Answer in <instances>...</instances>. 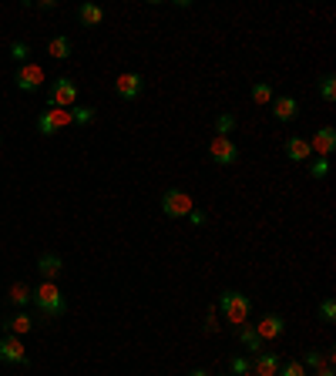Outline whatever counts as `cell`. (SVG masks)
I'll use <instances>...</instances> for the list:
<instances>
[{
	"label": "cell",
	"instance_id": "6da1fadb",
	"mask_svg": "<svg viewBox=\"0 0 336 376\" xmlns=\"http://www.w3.org/2000/svg\"><path fill=\"white\" fill-rule=\"evenodd\" d=\"M34 306H37V313H41L44 319H61V316L68 313V299H64V293H61L54 282H41V286L34 289Z\"/></svg>",
	"mask_w": 336,
	"mask_h": 376
},
{
	"label": "cell",
	"instance_id": "7a4b0ae2",
	"mask_svg": "<svg viewBox=\"0 0 336 376\" xmlns=\"http://www.w3.org/2000/svg\"><path fill=\"white\" fill-rule=\"evenodd\" d=\"M215 313H222V319H226V323L242 326V323L249 319V313H253V302H249V296H242V293H235V289H226V293L219 296Z\"/></svg>",
	"mask_w": 336,
	"mask_h": 376
},
{
	"label": "cell",
	"instance_id": "3957f363",
	"mask_svg": "<svg viewBox=\"0 0 336 376\" xmlns=\"http://www.w3.org/2000/svg\"><path fill=\"white\" fill-rule=\"evenodd\" d=\"M71 125H75L71 108H44L41 118H37V131L41 135H57V131H64V128H71Z\"/></svg>",
	"mask_w": 336,
	"mask_h": 376
},
{
	"label": "cell",
	"instance_id": "277c9868",
	"mask_svg": "<svg viewBox=\"0 0 336 376\" xmlns=\"http://www.w3.org/2000/svg\"><path fill=\"white\" fill-rule=\"evenodd\" d=\"M78 101V84H75V77H57L51 84V91H48V108H71Z\"/></svg>",
	"mask_w": 336,
	"mask_h": 376
},
{
	"label": "cell",
	"instance_id": "5b68a950",
	"mask_svg": "<svg viewBox=\"0 0 336 376\" xmlns=\"http://www.w3.org/2000/svg\"><path fill=\"white\" fill-rule=\"evenodd\" d=\"M192 208H195V205H192V195L181 192V188H168V192L161 195V212H165L168 219H185Z\"/></svg>",
	"mask_w": 336,
	"mask_h": 376
},
{
	"label": "cell",
	"instance_id": "8992f818",
	"mask_svg": "<svg viewBox=\"0 0 336 376\" xmlns=\"http://www.w3.org/2000/svg\"><path fill=\"white\" fill-rule=\"evenodd\" d=\"M14 84H17V91H24V95H34V91H41V84H44V68L41 64H17V75H14Z\"/></svg>",
	"mask_w": 336,
	"mask_h": 376
},
{
	"label": "cell",
	"instance_id": "52a82bcc",
	"mask_svg": "<svg viewBox=\"0 0 336 376\" xmlns=\"http://www.w3.org/2000/svg\"><path fill=\"white\" fill-rule=\"evenodd\" d=\"M0 359L10 363V366H30V356H27L21 336H10V333H7V336L0 339Z\"/></svg>",
	"mask_w": 336,
	"mask_h": 376
},
{
	"label": "cell",
	"instance_id": "ba28073f",
	"mask_svg": "<svg viewBox=\"0 0 336 376\" xmlns=\"http://www.w3.org/2000/svg\"><path fill=\"white\" fill-rule=\"evenodd\" d=\"M141 91H145V77L138 75V71H128V75H118L115 81V95L121 101H135L141 98Z\"/></svg>",
	"mask_w": 336,
	"mask_h": 376
},
{
	"label": "cell",
	"instance_id": "9c48e42d",
	"mask_svg": "<svg viewBox=\"0 0 336 376\" xmlns=\"http://www.w3.org/2000/svg\"><path fill=\"white\" fill-rule=\"evenodd\" d=\"M208 155H212V161H215V165H235V161H239V148H235V141H233V138H222V135H215V138H212Z\"/></svg>",
	"mask_w": 336,
	"mask_h": 376
},
{
	"label": "cell",
	"instance_id": "30bf717a",
	"mask_svg": "<svg viewBox=\"0 0 336 376\" xmlns=\"http://www.w3.org/2000/svg\"><path fill=\"white\" fill-rule=\"evenodd\" d=\"M256 326V333H259V339L266 343V339H279L286 333V319L279 316V313H266L259 323H253Z\"/></svg>",
	"mask_w": 336,
	"mask_h": 376
},
{
	"label": "cell",
	"instance_id": "8fae6325",
	"mask_svg": "<svg viewBox=\"0 0 336 376\" xmlns=\"http://www.w3.org/2000/svg\"><path fill=\"white\" fill-rule=\"evenodd\" d=\"M333 148H336V128H330V125L319 128V131L310 138V151H316L319 158H330Z\"/></svg>",
	"mask_w": 336,
	"mask_h": 376
},
{
	"label": "cell",
	"instance_id": "7c38bea8",
	"mask_svg": "<svg viewBox=\"0 0 336 376\" xmlns=\"http://www.w3.org/2000/svg\"><path fill=\"white\" fill-rule=\"evenodd\" d=\"M279 356L276 353H256L253 356V363H249V373H256V376H276L279 373Z\"/></svg>",
	"mask_w": 336,
	"mask_h": 376
},
{
	"label": "cell",
	"instance_id": "4fadbf2b",
	"mask_svg": "<svg viewBox=\"0 0 336 376\" xmlns=\"http://www.w3.org/2000/svg\"><path fill=\"white\" fill-rule=\"evenodd\" d=\"M61 269H64V262H61V255H54V252H44V255L37 259V273L44 276V282H54V279L61 276Z\"/></svg>",
	"mask_w": 336,
	"mask_h": 376
},
{
	"label": "cell",
	"instance_id": "5bb4252c",
	"mask_svg": "<svg viewBox=\"0 0 336 376\" xmlns=\"http://www.w3.org/2000/svg\"><path fill=\"white\" fill-rule=\"evenodd\" d=\"M296 115H299V101L296 98H273V118H276V121H293V118H296Z\"/></svg>",
	"mask_w": 336,
	"mask_h": 376
},
{
	"label": "cell",
	"instance_id": "9a60e30c",
	"mask_svg": "<svg viewBox=\"0 0 336 376\" xmlns=\"http://www.w3.org/2000/svg\"><path fill=\"white\" fill-rule=\"evenodd\" d=\"M235 336L242 339V346L253 353V356H256V353H262V339H259V333H256V326H253V323H242V326H235Z\"/></svg>",
	"mask_w": 336,
	"mask_h": 376
},
{
	"label": "cell",
	"instance_id": "2e32d148",
	"mask_svg": "<svg viewBox=\"0 0 336 376\" xmlns=\"http://www.w3.org/2000/svg\"><path fill=\"white\" fill-rule=\"evenodd\" d=\"M286 155H289V161H310V141L306 138H289L286 141Z\"/></svg>",
	"mask_w": 336,
	"mask_h": 376
},
{
	"label": "cell",
	"instance_id": "e0dca14e",
	"mask_svg": "<svg viewBox=\"0 0 336 376\" xmlns=\"http://www.w3.org/2000/svg\"><path fill=\"white\" fill-rule=\"evenodd\" d=\"M71 37H64V34H57V37H51V41H48V54H51V57H57V61H68V57H71Z\"/></svg>",
	"mask_w": 336,
	"mask_h": 376
},
{
	"label": "cell",
	"instance_id": "ac0fdd59",
	"mask_svg": "<svg viewBox=\"0 0 336 376\" xmlns=\"http://www.w3.org/2000/svg\"><path fill=\"white\" fill-rule=\"evenodd\" d=\"M78 17H81V24H84V27H98L104 21V10L98 7V3H81Z\"/></svg>",
	"mask_w": 336,
	"mask_h": 376
},
{
	"label": "cell",
	"instance_id": "d6986e66",
	"mask_svg": "<svg viewBox=\"0 0 336 376\" xmlns=\"http://www.w3.org/2000/svg\"><path fill=\"white\" fill-rule=\"evenodd\" d=\"M3 326H7V333H10V336H24V333H30V329H34V319H30V316H24V313H17V316L3 319Z\"/></svg>",
	"mask_w": 336,
	"mask_h": 376
},
{
	"label": "cell",
	"instance_id": "ffe728a7",
	"mask_svg": "<svg viewBox=\"0 0 336 376\" xmlns=\"http://www.w3.org/2000/svg\"><path fill=\"white\" fill-rule=\"evenodd\" d=\"M30 299H34V289H27L24 282H14V286H10V302H14V306H27Z\"/></svg>",
	"mask_w": 336,
	"mask_h": 376
},
{
	"label": "cell",
	"instance_id": "44dd1931",
	"mask_svg": "<svg viewBox=\"0 0 336 376\" xmlns=\"http://www.w3.org/2000/svg\"><path fill=\"white\" fill-rule=\"evenodd\" d=\"M319 98L326 101V104H333V101H336V77L333 75L319 77Z\"/></svg>",
	"mask_w": 336,
	"mask_h": 376
},
{
	"label": "cell",
	"instance_id": "7402d4cb",
	"mask_svg": "<svg viewBox=\"0 0 336 376\" xmlns=\"http://www.w3.org/2000/svg\"><path fill=\"white\" fill-rule=\"evenodd\" d=\"M273 98H276V95H273V88H269L266 81H259L256 88H253V101H256V104H273Z\"/></svg>",
	"mask_w": 336,
	"mask_h": 376
},
{
	"label": "cell",
	"instance_id": "603a6c76",
	"mask_svg": "<svg viewBox=\"0 0 336 376\" xmlns=\"http://www.w3.org/2000/svg\"><path fill=\"white\" fill-rule=\"evenodd\" d=\"M276 376H306V366L299 359H289V363H279V373Z\"/></svg>",
	"mask_w": 336,
	"mask_h": 376
},
{
	"label": "cell",
	"instance_id": "cb8c5ba5",
	"mask_svg": "<svg viewBox=\"0 0 336 376\" xmlns=\"http://www.w3.org/2000/svg\"><path fill=\"white\" fill-rule=\"evenodd\" d=\"M235 128V115H219L215 118V135H222V138H229V131Z\"/></svg>",
	"mask_w": 336,
	"mask_h": 376
},
{
	"label": "cell",
	"instance_id": "d4e9b609",
	"mask_svg": "<svg viewBox=\"0 0 336 376\" xmlns=\"http://www.w3.org/2000/svg\"><path fill=\"white\" fill-rule=\"evenodd\" d=\"M319 319H323V323H336V299L326 296V299L319 302Z\"/></svg>",
	"mask_w": 336,
	"mask_h": 376
},
{
	"label": "cell",
	"instance_id": "484cf974",
	"mask_svg": "<svg viewBox=\"0 0 336 376\" xmlns=\"http://www.w3.org/2000/svg\"><path fill=\"white\" fill-rule=\"evenodd\" d=\"M303 366H310V370H319V366H326V353L310 350L306 356H303Z\"/></svg>",
	"mask_w": 336,
	"mask_h": 376
},
{
	"label": "cell",
	"instance_id": "4316f807",
	"mask_svg": "<svg viewBox=\"0 0 336 376\" xmlns=\"http://www.w3.org/2000/svg\"><path fill=\"white\" fill-rule=\"evenodd\" d=\"M95 115H98L95 108H75V111H71L75 125H91V121H95Z\"/></svg>",
	"mask_w": 336,
	"mask_h": 376
},
{
	"label": "cell",
	"instance_id": "83f0119b",
	"mask_svg": "<svg viewBox=\"0 0 336 376\" xmlns=\"http://www.w3.org/2000/svg\"><path fill=\"white\" fill-rule=\"evenodd\" d=\"M10 57H14L17 64H27V57H30V48H27L24 41H14V44H10Z\"/></svg>",
	"mask_w": 336,
	"mask_h": 376
},
{
	"label": "cell",
	"instance_id": "f1b7e54d",
	"mask_svg": "<svg viewBox=\"0 0 336 376\" xmlns=\"http://www.w3.org/2000/svg\"><path fill=\"white\" fill-rule=\"evenodd\" d=\"M310 175L316 178V181H323V178L330 175V161H326V158H316V161L310 165Z\"/></svg>",
	"mask_w": 336,
	"mask_h": 376
},
{
	"label": "cell",
	"instance_id": "f546056e",
	"mask_svg": "<svg viewBox=\"0 0 336 376\" xmlns=\"http://www.w3.org/2000/svg\"><path fill=\"white\" fill-rule=\"evenodd\" d=\"M246 373H249V359L233 356V359H229V376H246Z\"/></svg>",
	"mask_w": 336,
	"mask_h": 376
},
{
	"label": "cell",
	"instance_id": "4dcf8cb0",
	"mask_svg": "<svg viewBox=\"0 0 336 376\" xmlns=\"http://www.w3.org/2000/svg\"><path fill=\"white\" fill-rule=\"evenodd\" d=\"M215 316H219V313H215V306H208V316H206V333H215V329H219V323H215Z\"/></svg>",
	"mask_w": 336,
	"mask_h": 376
},
{
	"label": "cell",
	"instance_id": "1f68e13d",
	"mask_svg": "<svg viewBox=\"0 0 336 376\" xmlns=\"http://www.w3.org/2000/svg\"><path fill=\"white\" fill-rule=\"evenodd\" d=\"M188 219H192L195 226H202V222H206V212H199V208H192V212H188Z\"/></svg>",
	"mask_w": 336,
	"mask_h": 376
},
{
	"label": "cell",
	"instance_id": "d6a6232c",
	"mask_svg": "<svg viewBox=\"0 0 336 376\" xmlns=\"http://www.w3.org/2000/svg\"><path fill=\"white\" fill-rule=\"evenodd\" d=\"M316 376H336V370L326 363V366H319V370H316Z\"/></svg>",
	"mask_w": 336,
	"mask_h": 376
},
{
	"label": "cell",
	"instance_id": "836d02e7",
	"mask_svg": "<svg viewBox=\"0 0 336 376\" xmlns=\"http://www.w3.org/2000/svg\"><path fill=\"white\" fill-rule=\"evenodd\" d=\"M188 376H208V373H206V370H192Z\"/></svg>",
	"mask_w": 336,
	"mask_h": 376
},
{
	"label": "cell",
	"instance_id": "e575fe53",
	"mask_svg": "<svg viewBox=\"0 0 336 376\" xmlns=\"http://www.w3.org/2000/svg\"><path fill=\"white\" fill-rule=\"evenodd\" d=\"M246 376H256V373H246Z\"/></svg>",
	"mask_w": 336,
	"mask_h": 376
},
{
	"label": "cell",
	"instance_id": "d590c367",
	"mask_svg": "<svg viewBox=\"0 0 336 376\" xmlns=\"http://www.w3.org/2000/svg\"><path fill=\"white\" fill-rule=\"evenodd\" d=\"M0 145H3V138H0Z\"/></svg>",
	"mask_w": 336,
	"mask_h": 376
}]
</instances>
